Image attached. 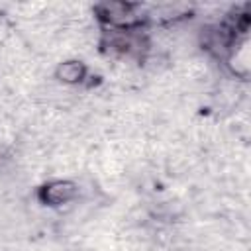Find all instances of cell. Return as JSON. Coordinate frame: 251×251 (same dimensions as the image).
<instances>
[{
	"label": "cell",
	"mask_w": 251,
	"mask_h": 251,
	"mask_svg": "<svg viewBox=\"0 0 251 251\" xmlns=\"http://www.w3.org/2000/svg\"><path fill=\"white\" fill-rule=\"evenodd\" d=\"M75 196V186L71 182H53L45 188V198L51 204H63Z\"/></svg>",
	"instance_id": "obj_1"
},
{
	"label": "cell",
	"mask_w": 251,
	"mask_h": 251,
	"mask_svg": "<svg viewBox=\"0 0 251 251\" xmlns=\"http://www.w3.org/2000/svg\"><path fill=\"white\" fill-rule=\"evenodd\" d=\"M84 75V67L80 63H65L61 69H59V76L67 82H75V80H80Z\"/></svg>",
	"instance_id": "obj_2"
}]
</instances>
